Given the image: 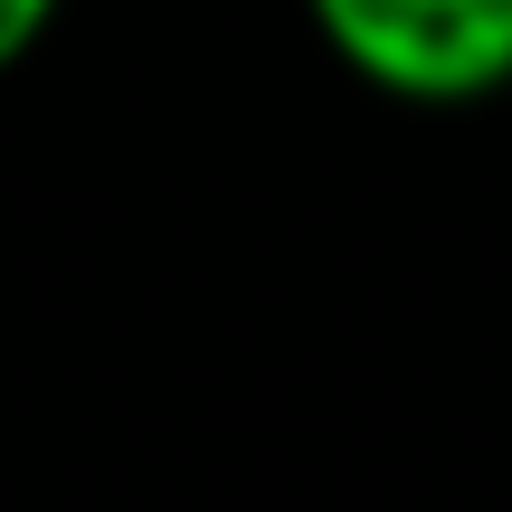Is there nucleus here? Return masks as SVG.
<instances>
[{"label":"nucleus","mask_w":512,"mask_h":512,"mask_svg":"<svg viewBox=\"0 0 512 512\" xmlns=\"http://www.w3.org/2000/svg\"><path fill=\"white\" fill-rule=\"evenodd\" d=\"M38 38H48V10H38V0H0V76H10Z\"/></svg>","instance_id":"nucleus-2"},{"label":"nucleus","mask_w":512,"mask_h":512,"mask_svg":"<svg viewBox=\"0 0 512 512\" xmlns=\"http://www.w3.org/2000/svg\"><path fill=\"white\" fill-rule=\"evenodd\" d=\"M313 29L399 105H484L512 86V0H323Z\"/></svg>","instance_id":"nucleus-1"}]
</instances>
